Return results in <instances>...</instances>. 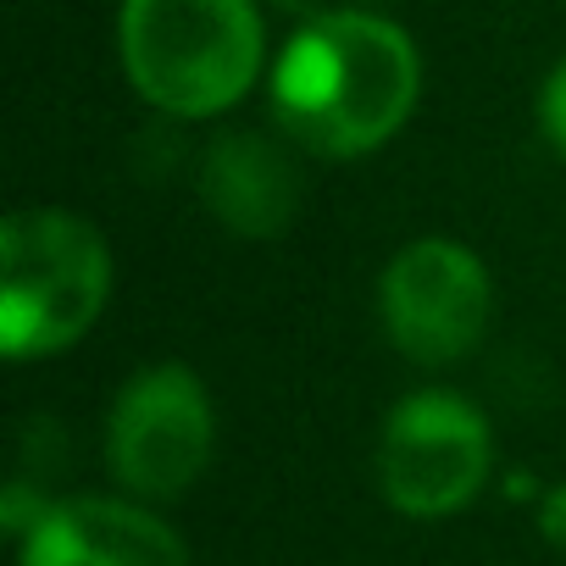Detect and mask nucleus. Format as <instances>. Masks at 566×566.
<instances>
[{
	"label": "nucleus",
	"instance_id": "obj_1",
	"mask_svg": "<svg viewBox=\"0 0 566 566\" xmlns=\"http://www.w3.org/2000/svg\"><path fill=\"white\" fill-rule=\"evenodd\" d=\"M272 123L317 156H367L389 145L422 95V62L400 23L373 12H317L277 51Z\"/></svg>",
	"mask_w": 566,
	"mask_h": 566
},
{
	"label": "nucleus",
	"instance_id": "obj_2",
	"mask_svg": "<svg viewBox=\"0 0 566 566\" xmlns=\"http://www.w3.org/2000/svg\"><path fill=\"white\" fill-rule=\"evenodd\" d=\"M117 56L128 90L167 117H217L239 106L266 62L255 0H123Z\"/></svg>",
	"mask_w": 566,
	"mask_h": 566
},
{
	"label": "nucleus",
	"instance_id": "obj_3",
	"mask_svg": "<svg viewBox=\"0 0 566 566\" xmlns=\"http://www.w3.org/2000/svg\"><path fill=\"white\" fill-rule=\"evenodd\" d=\"M112 295L106 239L56 206L12 211L0 228V350L40 361L78 345Z\"/></svg>",
	"mask_w": 566,
	"mask_h": 566
},
{
	"label": "nucleus",
	"instance_id": "obj_4",
	"mask_svg": "<svg viewBox=\"0 0 566 566\" xmlns=\"http://www.w3.org/2000/svg\"><path fill=\"white\" fill-rule=\"evenodd\" d=\"M489 467H494L489 417L450 389H417L384 417L378 489L400 516L417 522L455 516L461 505L478 500Z\"/></svg>",
	"mask_w": 566,
	"mask_h": 566
},
{
	"label": "nucleus",
	"instance_id": "obj_5",
	"mask_svg": "<svg viewBox=\"0 0 566 566\" xmlns=\"http://www.w3.org/2000/svg\"><path fill=\"white\" fill-rule=\"evenodd\" d=\"M211 444L217 411L189 367L161 361L117 389L106 422V461L134 500H178L206 472Z\"/></svg>",
	"mask_w": 566,
	"mask_h": 566
},
{
	"label": "nucleus",
	"instance_id": "obj_6",
	"mask_svg": "<svg viewBox=\"0 0 566 566\" xmlns=\"http://www.w3.org/2000/svg\"><path fill=\"white\" fill-rule=\"evenodd\" d=\"M489 272L455 239H417L406 244L378 283V317L389 345L417 367L467 361L489 328Z\"/></svg>",
	"mask_w": 566,
	"mask_h": 566
},
{
	"label": "nucleus",
	"instance_id": "obj_7",
	"mask_svg": "<svg viewBox=\"0 0 566 566\" xmlns=\"http://www.w3.org/2000/svg\"><path fill=\"white\" fill-rule=\"evenodd\" d=\"M23 566H189V549L139 500L78 494L23 533Z\"/></svg>",
	"mask_w": 566,
	"mask_h": 566
},
{
	"label": "nucleus",
	"instance_id": "obj_8",
	"mask_svg": "<svg viewBox=\"0 0 566 566\" xmlns=\"http://www.w3.org/2000/svg\"><path fill=\"white\" fill-rule=\"evenodd\" d=\"M200 195L228 233L272 239L301 211V172L277 139H266L255 128H233V134L211 139V150L200 161Z\"/></svg>",
	"mask_w": 566,
	"mask_h": 566
},
{
	"label": "nucleus",
	"instance_id": "obj_9",
	"mask_svg": "<svg viewBox=\"0 0 566 566\" xmlns=\"http://www.w3.org/2000/svg\"><path fill=\"white\" fill-rule=\"evenodd\" d=\"M538 123H544V139L566 156V62L544 78V95H538Z\"/></svg>",
	"mask_w": 566,
	"mask_h": 566
},
{
	"label": "nucleus",
	"instance_id": "obj_10",
	"mask_svg": "<svg viewBox=\"0 0 566 566\" xmlns=\"http://www.w3.org/2000/svg\"><path fill=\"white\" fill-rule=\"evenodd\" d=\"M538 533H544L549 544H560V549H566V478L538 500Z\"/></svg>",
	"mask_w": 566,
	"mask_h": 566
}]
</instances>
